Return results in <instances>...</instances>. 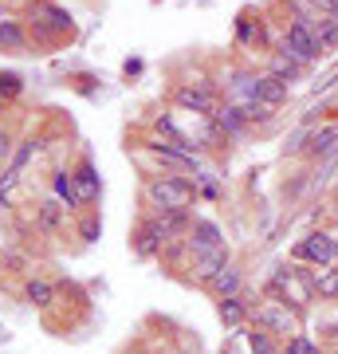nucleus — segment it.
<instances>
[{
  "label": "nucleus",
  "instance_id": "obj_6",
  "mask_svg": "<svg viewBox=\"0 0 338 354\" xmlns=\"http://www.w3.org/2000/svg\"><path fill=\"white\" fill-rule=\"evenodd\" d=\"M185 244H189V252H193V256L213 252V248H220V244H225V232H220V225H216V221L197 216V221H193V228H189Z\"/></svg>",
  "mask_w": 338,
  "mask_h": 354
},
{
  "label": "nucleus",
  "instance_id": "obj_28",
  "mask_svg": "<svg viewBox=\"0 0 338 354\" xmlns=\"http://www.w3.org/2000/svg\"><path fill=\"white\" fill-rule=\"evenodd\" d=\"M307 138H311V130H307V127L295 130V134H291V142H288V153H303V150H307Z\"/></svg>",
  "mask_w": 338,
  "mask_h": 354
},
{
  "label": "nucleus",
  "instance_id": "obj_20",
  "mask_svg": "<svg viewBox=\"0 0 338 354\" xmlns=\"http://www.w3.org/2000/svg\"><path fill=\"white\" fill-rule=\"evenodd\" d=\"M24 299H28L32 307H39V311H48V307L55 304V283H48V279H36V276H32V279L24 283Z\"/></svg>",
  "mask_w": 338,
  "mask_h": 354
},
{
  "label": "nucleus",
  "instance_id": "obj_10",
  "mask_svg": "<svg viewBox=\"0 0 338 354\" xmlns=\"http://www.w3.org/2000/svg\"><path fill=\"white\" fill-rule=\"evenodd\" d=\"M303 153H311V158H319V162H330V158L338 153V122H323L319 130H311Z\"/></svg>",
  "mask_w": 338,
  "mask_h": 354
},
{
  "label": "nucleus",
  "instance_id": "obj_33",
  "mask_svg": "<svg viewBox=\"0 0 338 354\" xmlns=\"http://www.w3.org/2000/svg\"><path fill=\"white\" fill-rule=\"evenodd\" d=\"M0 111H4V99H0Z\"/></svg>",
  "mask_w": 338,
  "mask_h": 354
},
{
  "label": "nucleus",
  "instance_id": "obj_22",
  "mask_svg": "<svg viewBox=\"0 0 338 354\" xmlns=\"http://www.w3.org/2000/svg\"><path fill=\"white\" fill-rule=\"evenodd\" d=\"M39 146H44V142H39L36 134H32V138H24V142L12 150V162H8V169H12V174H24V165L32 162V153H39Z\"/></svg>",
  "mask_w": 338,
  "mask_h": 354
},
{
  "label": "nucleus",
  "instance_id": "obj_3",
  "mask_svg": "<svg viewBox=\"0 0 338 354\" xmlns=\"http://www.w3.org/2000/svg\"><path fill=\"white\" fill-rule=\"evenodd\" d=\"M295 260H303L311 268H330V264H338V241L330 232H307L295 244Z\"/></svg>",
  "mask_w": 338,
  "mask_h": 354
},
{
  "label": "nucleus",
  "instance_id": "obj_11",
  "mask_svg": "<svg viewBox=\"0 0 338 354\" xmlns=\"http://www.w3.org/2000/svg\"><path fill=\"white\" fill-rule=\"evenodd\" d=\"M165 244H169V241H165V232L158 228V221H153V216H146V221L138 225V232H134V252L150 260V256L162 252Z\"/></svg>",
  "mask_w": 338,
  "mask_h": 354
},
{
  "label": "nucleus",
  "instance_id": "obj_36",
  "mask_svg": "<svg viewBox=\"0 0 338 354\" xmlns=\"http://www.w3.org/2000/svg\"><path fill=\"white\" fill-rule=\"evenodd\" d=\"M335 193H338V189H335Z\"/></svg>",
  "mask_w": 338,
  "mask_h": 354
},
{
  "label": "nucleus",
  "instance_id": "obj_34",
  "mask_svg": "<svg viewBox=\"0 0 338 354\" xmlns=\"http://www.w3.org/2000/svg\"><path fill=\"white\" fill-rule=\"evenodd\" d=\"M225 354H232V351H225Z\"/></svg>",
  "mask_w": 338,
  "mask_h": 354
},
{
  "label": "nucleus",
  "instance_id": "obj_9",
  "mask_svg": "<svg viewBox=\"0 0 338 354\" xmlns=\"http://www.w3.org/2000/svg\"><path fill=\"white\" fill-rule=\"evenodd\" d=\"M71 174H75V189H79V197H83V205H99L102 177H99V169H95V162H91V158H83Z\"/></svg>",
  "mask_w": 338,
  "mask_h": 354
},
{
  "label": "nucleus",
  "instance_id": "obj_31",
  "mask_svg": "<svg viewBox=\"0 0 338 354\" xmlns=\"http://www.w3.org/2000/svg\"><path fill=\"white\" fill-rule=\"evenodd\" d=\"M8 213V193H0V216Z\"/></svg>",
  "mask_w": 338,
  "mask_h": 354
},
{
  "label": "nucleus",
  "instance_id": "obj_12",
  "mask_svg": "<svg viewBox=\"0 0 338 354\" xmlns=\"http://www.w3.org/2000/svg\"><path fill=\"white\" fill-rule=\"evenodd\" d=\"M209 118H213L216 127H220V134H225V138H240V134H248V127H252L236 102H225V106H216Z\"/></svg>",
  "mask_w": 338,
  "mask_h": 354
},
{
  "label": "nucleus",
  "instance_id": "obj_21",
  "mask_svg": "<svg viewBox=\"0 0 338 354\" xmlns=\"http://www.w3.org/2000/svg\"><path fill=\"white\" fill-rule=\"evenodd\" d=\"M0 48H8V51H24L28 48L24 28L16 24V20H0Z\"/></svg>",
  "mask_w": 338,
  "mask_h": 354
},
{
  "label": "nucleus",
  "instance_id": "obj_18",
  "mask_svg": "<svg viewBox=\"0 0 338 354\" xmlns=\"http://www.w3.org/2000/svg\"><path fill=\"white\" fill-rule=\"evenodd\" d=\"M32 16H39V20H48L51 28H55V32H59V36H67V32H71V12H67V8H59V4H48V0H39V4H32Z\"/></svg>",
  "mask_w": 338,
  "mask_h": 354
},
{
  "label": "nucleus",
  "instance_id": "obj_1",
  "mask_svg": "<svg viewBox=\"0 0 338 354\" xmlns=\"http://www.w3.org/2000/svg\"><path fill=\"white\" fill-rule=\"evenodd\" d=\"M142 197L153 213H169V209H189L197 201V181L189 177H146Z\"/></svg>",
  "mask_w": 338,
  "mask_h": 354
},
{
  "label": "nucleus",
  "instance_id": "obj_8",
  "mask_svg": "<svg viewBox=\"0 0 338 354\" xmlns=\"http://www.w3.org/2000/svg\"><path fill=\"white\" fill-rule=\"evenodd\" d=\"M51 197L63 201L67 213H83V209H87L83 197H79V189H75V174H71V169H55V174H51Z\"/></svg>",
  "mask_w": 338,
  "mask_h": 354
},
{
  "label": "nucleus",
  "instance_id": "obj_2",
  "mask_svg": "<svg viewBox=\"0 0 338 354\" xmlns=\"http://www.w3.org/2000/svg\"><path fill=\"white\" fill-rule=\"evenodd\" d=\"M279 51H288L291 59H299L303 67H311L323 59V48H319V39H314L311 24H303V20H295L291 16L288 28H283V36H279Z\"/></svg>",
  "mask_w": 338,
  "mask_h": 354
},
{
  "label": "nucleus",
  "instance_id": "obj_16",
  "mask_svg": "<svg viewBox=\"0 0 338 354\" xmlns=\"http://www.w3.org/2000/svg\"><path fill=\"white\" fill-rule=\"evenodd\" d=\"M303 71H307V67L299 64V59H291L288 51H276V55H272V59H267V75H276V79H283V83H299L303 79Z\"/></svg>",
  "mask_w": 338,
  "mask_h": 354
},
{
  "label": "nucleus",
  "instance_id": "obj_24",
  "mask_svg": "<svg viewBox=\"0 0 338 354\" xmlns=\"http://www.w3.org/2000/svg\"><path fill=\"white\" fill-rule=\"evenodd\" d=\"M24 95V79L16 75V71H0V99L4 102H12Z\"/></svg>",
  "mask_w": 338,
  "mask_h": 354
},
{
  "label": "nucleus",
  "instance_id": "obj_29",
  "mask_svg": "<svg viewBox=\"0 0 338 354\" xmlns=\"http://www.w3.org/2000/svg\"><path fill=\"white\" fill-rule=\"evenodd\" d=\"M12 150H16L12 134H8V130H0V165H4V162H12Z\"/></svg>",
  "mask_w": 338,
  "mask_h": 354
},
{
  "label": "nucleus",
  "instance_id": "obj_7",
  "mask_svg": "<svg viewBox=\"0 0 338 354\" xmlns=\"http://www.w3.org/2000/svg\"><path fill=\"white\" fill-rule=\"evenodd\" d=\"M228 264H232V256H228V244H220V248H213V252L193 256V264H189V276L197 279V283H205V288H209V279H213L216 272H225Z\"/></svg>",
  "mask_w": 338,
  "mask_h": 354
},
{
  "label": "nucleus",
  "instance_id": "obj_15",
  "mask_svg": "<svg viewBox=\"0 0 338 354\" xmlns=\"http://www.w3.org/2000/svg\"><path fill=\"white\" fill-rule=\"evenodd\" d=\"M288 95H291V87L283 83V79L267 75V71L256 75V99H260V102H267V106H276V111H279V106L288 102Z\"/></svg>",
  "mask_w": 338,
  "mask_h": 354
},
{
  "label": "nucleus",
  "instance_id": "obj_13",
  "mask_svg": "<svg viewBox=\"0 0 338 354\" xmlns=\"http://www.w3.org/2000/svg\"><path fill=\"white\" fill-rule=\"evenodd\" d=\"M307 276V283H311V291L319 295V299H330V304H338V264L330 268H311V272H303Z\"/></svg>",
  "mask_w": 338,
  "mask_h": 354
},
{
  "label": "nucleus",
  "instance_id": "obj_17",
  "mask_svg": "<svg viewBox=\"0 0 338 354\" xmlns=\"http://www.w3.org/2000/svg\"><path fill=\"white\" fill-rule=\"evenodd\" d=\"M63 221H67V209H63V201H55V197H48V201L36 209V228L39 232H59L63 228Z\"/></svg>",
  "mask_w": 338,
  "mask_h": 354
},
{
  "label": "nucleus",
  "instance_id": "obj_27",
  "mask_svg": "<svg viewBox=\"0 0 338 354\" xmlns=\"http://www.w3.org/2000/svg\"><path fill=\"white\" fill-rule=\"evenodd\" d=\"M0 264H4V272H24L28 260H24V252H16V248H12V252L0 256Z\"/></svg>",
  "mask_w": 338,
  "mask_h": 354
},
{
  "label": "nucleus",
  "instance_id": "obj_30",
  "mask_svg": "<svg viewBox=\"0 0 338 354\" xmlns=\"http://www.w3.org/2000/svg\"><path fill=\"white\" fill-rule=\"evenodd\" d=\"M4 252H12V236H8V232L0 228V256H4Z\"/></svg>",
  "mask_w": 338,
  "mask_h": 354
},
{
  "label": "nucleus",
  "instance_id": "obj_14",
  "mask_svg": "<svg viewBox=\"0 0 338 354\" xmlns=\"http://www.w3.org/2000/svg\"><path fill=\"white\" fill-rule=\"evenodd\" d=\"M216 311H220V323H225V327H244L252 319V311H256V304H248L244 291H240V295H225Z\"/></svg>",
  "mask_w": 338,
  "mask_h": 354
},
{
  "label": "nucleus",
  "instance_id": "obj_32",
  "mask_svg": "<svg viewBox=\"0 0 338 354\" xmlns=\"http://www.w3.org/2000/svg\"><path fill=\"white\" fill-rule=\"evenodd\" d=\"M335 16H338V0H335Z\"/></svg>",
  "mask_w": 338,
  "mask_h": 354
},
{
  "label": "nucleus",
  "instance_id": "obj_35",
  "mask_svg": "<svg viewBox=\"0 0 338 354\" xmlns=\"http://www.w3.org/2000/svg\"><path fill=\"white\" fill-rule=\"evenodd\" d=\"M335 354H338V351H335Z\"/></svg>",
  "mask_w": 338,
  "mask_h": 354
},
{
  "label": "nucleus",
  "instance_id": "obj_4",
  "mask_svg": "<svg viewBox=\"0 0 338 354\" xmlns=\"http://www.w3.org/2000/svg\"><path fill=\"white\" fill-rule=\"evenodd\" d=\"M252 319H256V327L272 330V335H299V323H295V311L283 304H260L256 311H252Z\"/></svg>",
  "mask_w": 338,
  "mask_h": 354
},
{
  "label": "nucleus",
  "instance_id": "obj_26",
  "mask_svg": "<svg viewBox=\"0 0 338 354\" xmlns=\"http://www.w3.org/2000/svg\"><path fill=\"white\" fill-rule=\"evenodd\" d=\"M99 232H102V221L95 213L79 221V241H83V244H95V241H99Z\"/></svg>",
  "mask_w": 338,
  "mask_h": 354
},
{
  "label": "nucleus",
  "instance_id": "obj_5",
  "mask_svg": "<svg viewBox=\"0 0 338 354\" xmlns=\"http://www.w3.org/2000/svg\"><path fill=\"white\" fill-rule=\"evenodd\" d=\"M173 99H177V106H185V111H193V114H213L216 111V91H213V83H181V87L173 91Z\"/></svg>",
  "mask_w": 338,
  "mask_h": 354
},
{
  "label": "nucleus",
  "instance_id": "obj_25",
  "mask_svg": "<svg viewBox=\"0 0 338 354\" xmlns=\"http://www.w3.org/2000/svg\"><path fill=\"white\" fill-rule=\"evenodd\" d=\"M279 354H323V346H319L314 339H307V335H291L288 346H283Z\"/></svg>",
  "mask_w": 338,
  "mask_h": 354
},
{
  "label": "nucleus",
  "instance_id": "obj_23",
  "mask_svg": "<svg viewBox=\"0 0 338 354\" xmlns=\"http://www.w3.org/2000/svg\"><path fill=\"white\" fill-rule=\"evenodd\" d=\"M248 346H252V354H279L272 330H263V327H252L248 330Z\"/></svg>",
  "mask_w": 338,
  "mask_h": 354
},
{
  "label": "nucleus",
  "instance_id": "obj_19",
  "mask_svg": "<svg viewBox=\"0 0 338 354\" xmlns=\"http://www.w3.org/2000/svg\"><path fill=\"white\" fill-rule=\"evenodd\" d=\"M209 291H213L216 299H225V295H240V291H244V279H240L236 268L228 264L225 272H216V276L209 279Z\"/></svg>",
  "mask_w": 338,
  "mask_h": 354
}]
</instances>
